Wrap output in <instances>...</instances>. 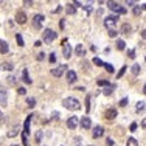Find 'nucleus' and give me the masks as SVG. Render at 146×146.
Masks as SVG:
<instances>
[{
	"label": "nucleus",
	"mask_w": 146,
	"mask_h": 146,
	"mask_svg": "<svg viewBox=\"0 0 146 146\" xmlns=\"http://www.w3.org/2000/svg\"><path fill=\"white\" fill-rule=\"evenodd\" d=\"M62 106H65V109H68V110H79V109H81L79 101L76 98H73V97L65 98L64 101H62Z\"/></svg>",
	"instance_id": "nucleus-1"
},
{
	"label": "nucleus",
	"mask_w": 146,
	"mask_h": 146,
	"mask_svg": "<svg viewBox=\"0 0 146 146\" xmlns=\"http://www.w3.org/2000/svg\"><path fill=\"white\" fill-rule=\"evenodd\" d=\"M58 37V33L56 31H53V30H50V28H47V30H44V34H42V41L45 42V44H51L55 39Z\"/></svg>",
	"instance_id": "nucleus-2"
},
{
	"label": "nucleus",
	"mask_w": 146,
	"mask_h": 146,
	"mask_svg": "<svg viewBox=\"0 0 146 146\" xmlns=\"http://www.w3.org/2000/svg\"><path fill=\"white\" fill-rule=\"evenodd\" d=\"M107 5H109V8H110L112 11L115 12V16H118V14H126V12H128V9H126L124 6H121L120 3H117V2H107Z\"/></svg>",
	"instance_id": "nucleus-3"
},
{
	"label": "nucleus",
	"mask_w": 146,
	"mask_h": 146,
	"mask_svg": "<svg viewBox=\"0 0 146 146\" xmlns=\"http://www.w3.org/2000/svg\"><path fill=\"white\" fill-rule=\"evenodd\" d=\"M118 22V16H107L104 19V26L107 30H115V25Z\"/></svg>",
	"instance_id": "nucleus-4"
},
{
	"label": "nucleus",
	"mask_w": 146,
	"mask_h": 146,
	"mask_svg": "<svg viewBox=\"0 0 146 146\" xmlns=\"http://www.w3.org/2000/svg\"><path fill=\"white\" fill-rule=\"evenodd\" d=\"M44 20H45V17L42 14H36L34 17H33V26H34L36 30H39V28H41V25L44 24Z\"/></svg>",
	"instance_id": "nucleus-5"
},
{
	"label": "nucleus",
	"mask_w": 146,
	"mask_h": 146,
	"mask_svg": "<svg viewBox=\"0 0 146 146\" xmlns=\"http://www.w3.org/2000/svg\"><path fill=\"white\" fill-rule=\"evenodd\" d=\"M117 115H118V112L115 107H110L104 112V118H107V120H114V118H117Z\"/></svg>",
	"instance_id": "nucleus-6"
},
{
	"label": "nucleus",
	"mask_w": 146,
	"mask_h": 146,
	"mask_svg": "<svg viewBox=\"0 0 146 146\" xmlns=\"http://www.w3.org/2000/svg\"><path fill=\"white\" fill-rule=\"evenodd\" d=\"M65 68H67V65H58L56 68H51V75L56 76V78H59V76H62V73L65 72Z\"/></svg>",
	"instance_id": "nucleus-7"
},
{
	"label": "nucleus",
	"mask_w": 146,
	"mask_h": 146,
	"mask_svg": "<svg viewBox=\"0 0 146 146\" xmlns=\"http://www.w3.org/2000/svg\"><path fill=\"white\" fill-rule=\"evenodd\" d=\"M62 55H64L65 59H70V58H72V47H70L68 44L62 45Z\"/></svg>",
	"instance_id": "nucleus-8"
},
{
	"label": "nucleus",
	"mask_w": 146,
	"mask_h": 146,
	"mask_svg": "<svg viewBox=\"0 0 146 146\" xmlns=\"http://www.w3.org/2000/svg\"><path fill=\"white\" fill-rule=\"evenodd\" d=\"M16 22L17 24H20V25H24L25 22H26V14L24 11H19L17 14H16Z\"/></svg>",
	"instance_id": "nucleus-9"
},
{
	"label": "nucleus",
	"mask_w": 146,
	"mask_h": 146,
	"mask_svg": "<svg viewBox=\"0 0 146 146\" xmlns=\"http://www.w3.org/2000/svg\"><path fill=\"white\" fill-rule=\"evenodd\" d=\"M6 99H8V92H6L5 87H2V85H0V103L5 106L6 104Z\"/></svg>",
	"instance_id": "nucleus-10"
},
{
	"label": "nucleus",
	"mask_w": 146,
	"mask_h": 146,
	"mask_svg": "<svg viewBox=\"0 0 146 146\" xmlns=\"http://www.w3.org/2000/svg\"><path fill=\"white\" fill-rule=\"evenodd\" d=\"M76 78H78L76 72H73V70H67V82H68V84H73V82L76 81Z\"/></svg>",
	"instance_id": "nucleus-11"
},
{
	"label": "nucleus",
	"mask_w": 146,
	"mask_h": 146,
	"mask_svg": "<svg viewBox=\"0 0 146 146\" xmlns=\"http://www.w3.org/2000/svg\"><path fill=\"white\" fill-rule=\"evenodd\" d=\"M78 126V117H70L67 120V128L68 129H75Z\"/></svg>",
	"instance_id": "nucleus-12"
},
{
	"label": "nucleus",
	"mask_w": 146,
	"mask_h": 146,
	"mask_svg": "<svg viewBox=\"0 0 146 146\" xmlns=\"http://www.w3.org/2000/svg\"><path fill=\"white\" fill-rule=\"evenodd\" d=\"M103 134H104V129H103L101 126H95V128H93V132H92L93 138H99Z\"/></svg>",
	"instance_id": "nucleus-13"
},
{
	"label": "nucleus",
	"mask_w": 146,
	"mask_h": 146,
	"mask_svg": "<svg viewBox=\"0 0 146 146\" xmlns=\"http://www.w3.org/2000/svg\"><path fill=\"white\" fill-rule=\"evenodd\" d=\"M31 118H33V115H28V117H26V120H25V123H24V134H26V135L30 134V124H31Z\"/></svg>",
	"instance_id": "nucleus-14"
},
{
	"label": "nucleus",
	"mask_w": 146,
	"mask_h": 146,
	"mask_svg": "<svg viewBox=\"0 0 146 146\" xmlns=\"http://www.w3.org/2000/svg\"><path fill=\"white\" fill-rule=\"evenodd\" d=\"M22 81L25 82V84H31V78H30V75H28V70H26V68H24V72H22Z\"/></svg>",
	"instance_id": "nucleus-15"
},
{
	"label": "nucleus",
	"mask_w": 146,
	"mask_h": 146,
	"mask_svg": "<svg viewBox=\"0 0 146 146\" xmlns=\"http://www.w3.org/2000/svg\"><path fill=\"white\" fill-rule=\"evenodd\" d=\"M81 126H82L84 129H90V126H92L90 118H89V117H82V118H81Z\"/></svg>",
	"instance_id": "nucleus-16"
},
{
	"label": "nucleus",
	"mask_w": 146,
	"mask_h": 146,
	"mask_svg": "<svg viewBox=\"0 0 146 146\" xmlns=\"http://www.w3.org/2000/svg\"><path fill=\"white\" fill-rule=\"evenodd\" d=\"M8 51H9V48H8V42L0 41V53H2V55H6Z\"/></svg>",
	"instance_id": "nucleus-17"
},
{
	"label": "nucleus",
	"mask_w": 146,
	"mask_h": 146,
	"mask_svg": "<svg viewBox=\"0 0 146 146\" xmlns=\"http://www.w3.org/2000/svg\"><path fill=\"white\" fill-rule=\"evenodd\" d=\"M115 87H117V85H115V84H110V85H109V87H106L104 90H103V93H104L106 97H109V95H112V92L115 90Z\"/></svg>",
	"instance_id": "nucleus-18"
},
{
	"label": "nucleus",
	"mask_w": 146,
	"mask_h": 146,
	"mask_svg": "<svg viewBox=\"0 0 146 146\" xmlns=\"http://www.w3.org/2000/svg\"><path fill=\"white\" fill-rule=\"evenodd\" d=\"M65 12H67V14H75V12H76V8L73 6V3L65 5Z\"/></svg>",
	"instance_id": "nucleus-19"
},
{
	"label": "nucleus",
	"mask_w": 146,
	"mask_h": 146,
	"mask_svg": "<svg viewBox=\"0 0 146 146\" xmlns=\"http://www.w3.org/2000/svg\"><path fill=\"white\" fill-rule=\"evenodd\" d=\"M75 51H76V55H78V56H84V55H85V50H84V47H82L81 44H78V45H76Z\"/></svg>",
	"instance_id": "nucleus-20"
},
{
	"label": "nucleus",
	"mask_w": 146,
	"mask_h": 146,
	"mask_svg": "<svg viewBox=\"0 0 146 146\" xmlns=\"http://www.w3.org/2000/svg\"><path fill=\"white\" fill-rule=\"evenodd\" d=\"M131 30H132V26L129 24H123V26H121V33H123V34H129Z\"/></svg>",
	"instance_id": "nucleus-21"
},
{
	"label": "nucleus",
	"mask_w": 146,
	"mask_h": 146,
	"mask_svg": "<svg viewBox=\"0 0 146 146\" xmlns=\"http://www.w3.org/2000/svg\"><path fill=\"white\" fill-rule=\"evenodd\" d=\"M97 84L99 85V87H109V85H110L112 82H109L107 79H98V81H97Z\"/></svg>",
	"instance_id": "nucleus-22"
},
{
	"label": "nucleus",
	"mask_w": 146,
	"mask_h": 146,
	"mask_svg": "<svg viewBox=\"0 0 146 146\" xmlns=\"http://www.w3.org/2000/svg\"><path fill=\"white\" fill-rule=\"evenodd\" d=\"M17 134H19V128L16 126V128H12L11 131H9L8 134H6V135H8V138H12V137H16Z\"/></svg>",
	"instance_id": "nucleus-23"
},
{
	"label": "nucleus",
	"mask_w": 146,
	"mask_h": 146,
	"mask_svg": "<svg viewBox=\"0 0 146 146\" xmlns=\"http://www.w3.org/2000/svg\"><path fill=\"white\" fill-rule=\"evenodd\" d=\"M131 72H132V75L137 76L138 73H140V65H138V64H134V65H132V68H131Z\"/></svg>",
	"instance_id": "nucleus-24"
},
{
	"label": "nucleus",
	"mask_w": 146,
	"mask_h": 146,
	"mask_svg": "<svg viewBox=\"0 0 146 146\" xmlns=\"http://www.w3.org/2000/svg\"><path fill=\"white\" fill-rule=\"evenodd\" d=\"M2 68H3V70L11 72V70H12V64H11V62H3V64H2Z\"/></svg>",
	"instance_id": "nucleus-25"
},
{
	"label": "nucleus",
	"mask_w": 146,
	"mask_h": 146,
	"mask_svg": "<svg viewBox=\"0 0 146 146\" xmlns=\"http://www.w3.org/2000/svg\"><path fill=\"white\" fill-rule=\"evenodd\" d=\"M117 48L120 50V51H123V50L126 48V45H124V41H121V39H118V41H117Z\"/></svg>",
	"instance_id": "nucleus-26"
},
{
	"label": "nucleus",
	"mask_w": 146,
	"mask_h": 146,
	"mask_svg": "<svg viewBox=\"0 0 146 146\" xmlns=\"http://www.w3.org/2000/svg\"><path fill=\"white\" fill-rule=\"evenodd\" d=\"M103 67H104L109 73H114V65H112V64H107V62H104V64H103Z\"/></svg>",
	"instance_id": "nucleus-27"
},
{
	"label": "nucleus",
	"mask_w": 146,
	"mask_h": 146,
	"mask_svg": "<svg viewBox=\"0 0 146 146\" xmlns=\"http://www.w3.org/2000/svg\"><path fill=\"white\" fill-rule=\"evenodd\" d=\"M85 112H87V114L90 112V97H89V95L85 97Z\"/></svg>",
	"instance_id": "nucleus-28"
},
{
	"label": "nucleus",
	"mask_w": 146,
	"mask_h": 146,
	"mask_svg": "<svg viewBox=\"0 0 146 146\" xmlns=\"http://www.w3.org/2000/svg\"><path fill=\"white\" fill-rule=\"evenodd\" d=\"M26 104H28V107H34V106H36V99L34 98H26Z\"/></svg>",
	"instance_id": "nucleus-29"
},
{
	"label": "nucleus",
	"mask_w": 146,
	"mask_h": 146,
	"mask_svg": "<svg viewBox=\"0 0 146 146\" xmlns=\"http://www.w3.org/2000/svg\"><path fill=\"white\" fill-rule=\"evenodd\" d=\"M126 146H138V143H137V140H135V138H128V145Z\"/></svg>",
	"instance_id": "nucleus-30"
},
{
	"label": "nucleus",
	"mask_w": 146,
	"mask_h": 146,
	"mask_svg": "<svg viewBox=\"0 0 146 146\" xmlns=\"http://www.w3.org/2000/svg\"><path fill=\"white\" fill-rule=\"evenodd\" d=\"M16 39H17V45H19V47H24V39H22V36L20 34H16Z\"/></svg>",
	"instance_id": "nucleus-31"
},
{
	"label": "nucleus",
	"mask_w": 146,
	"mask_h": 146,
	"mask_svg": "<svg viewBox=\"0 0 146 146\" xmlns=\"http://www.w3.org/2000/svg\"><path fill=\"white\" fill-rule=\"evenodd\" d=\"M143 109H145V101H138L137 103V112L143 110Z\"/></svg>",
	"instance_id": "nucleus-32"
},
{
	"label": "nucleus",
	"mask_w": 146,
	"mask_h": 146,
	"mask_svg": "<svg viewBox=\"0 0 146 146\" xmlns=\"http://www.w3.org/2000/svg\"><path fill=\"white\" fill-rule=\"evenodd\" d=\"M126 68H128V67H126V65H124V67H121V68H120V72H118V75H117V79H120V78H121V76H123V75H124V72H126Z\"/></svg>",
	"instance_id": "nucleus-33"
},
{
	"label": "nucleus",
	"mask_w": 146,
	"mask_h": 146,
	"mask_svg": "<svg viewBox=\"0 0 146 146\" xmlns=\"http://www.w3.org/2000/svg\"><path fill=\"white\" fill-rule=\"evenodd\" d=\"M93 64H95V65H99V67H103V64H104V62H103L99 58H93Z\"/></svg>",
	"instance_id": "nucleus-34"
},
{
	"label": "nucleus",
	"mask_w": 146,
	"mask_h": 146,
	"mask_svg": "<svg viewBox=\"0 0 146 146\" xmlns=\"http://www.w3.org/2000/svg\"><path fill=\"white\" fill-rule=\"evenodd\" d=\"M42 137H44V135H42V132L39 131L37 134H36V143H41V140H42Z\"/></svg>",
	"instance_id": "nucleus-35"
},
{
	"label": "nucleus",
	"mask_w": 146,
	"mask_h": 146,
	"mask_svg": "<svg viewBox=\"0 0 146 146\" xmlns=\"http://www.w3.org/2000/svg\"><path fill=\"white\" fill-rule=\"evenodd\" d=\"M22 143H24V146H28V137H26V134H22Z\"/></svg>",
	"instance_id": "nucleus-36"
},
{
	"label": "nucleus",
	"mask_w": 146,
	"mask_h": 146,
	"mask_svg": "<svg viewBox=\"0 0 146 146\" xmlns=\"http://www.w3.org/2000/svg\"><path fill=\"white\" fill-rule=\"evenodd\" d=\"M134 14L135 16H140L141 14V8H140V6H134Z\"/></svg>",
	"instance_id": "nucleus-37"
},
{
	"label": "nucleus",
	"mask_w": 146,
	"mask_h": 146,
	"mask_svg": "<svg viewBox=\"0 0 146 146\" xmlns=\"http://www.w3.org/2000/svg\"><path fill=\"white\" fill-rule=\"evenodd\" d=\"M117 34H118V31H115V30H109V36H110V37H117Z\"/></svg>",
	"instance_id": "nucleus-38"
},
{
	"label": "nucleus",
	"mask_w": 146,
	"mask_h": 146,
	"mask_svg": "<svg viewBox=\"0 0 146 146\" xmlns=\"http://www.w3.org/2000/svg\"><path fill=\"white\" fill-rule=\"evenodd\" d=\"M44 58H45V53H42V51L36 56V59H37V61H44Z\"/></svg>",
	"instance_id": "nucleus-39"
},
{
	"label": "nucleus",
	"mask_w": 146,
	"mask_h": 146,
	"mask_svg": "<svg viewBox=\"0 0 146 146\" xmlns=\"http://www.w3.org/2000/svg\"><path fill=\"white\" fill-rule=\"evenodd\" d=\"M128 56H129L131 59H134V58H135V50H129V51H128Z\"/></svg>",
	"instance_id": "nucleus-40"
},
{
	"label": "nucleus",
	"mask_w": 146,
	"mask_h": 146,
	"mask_svg": "<svg viewBox=\"0 0 146 146\" xmlns=\"http://www.w3.org/2000/svg\"><path fill=\"white\" fill-rule=\"evenodd\" d=\"M8 82H9L11 85H14V84H16V78H14V76H8Z\"/></svg>",
	"instance_id": "nucleus-41"
},
{
	"label": "nucleus",
	"mask_w": 146,
	"mask_h": 146,
	"mask_svg": "<svg viewBox=\"0 0 146 146\" xmlns=\"http://www.w3.org/2000/svg\"><path fill=\"white\" fill-rule=\"evenodd\" d=\"M128 101H129V99H128V98H123V99H121V101H120V104H118V106H121V107H124V106H126V104H128Z\"/></svg>",
	"instance_id": "nucleus-42"
},
{
	"label": "nucleus",
	"mask_w": 146,
	"mask_h": 146,
	"mask_svg": "<svg viewBox=\"0 0 146 146\" xmlns=\"http://www.w3.org/2000/svg\"><path fill=\"white\" fill-rule=\"evenodd\" d=\"M48 59H50V62H51V64H53V62H56V55H55V53H51Z\"/></svg>",
	"instance_id": "nucleus-43"
},
{
	"label": "nucleus",
	"mask_w": 146,
	"mask_h": 146,
	"mask_svg": "<svg viewBox=\"0 0 146 146\" xmlns=\"http://www.w3.org/2000/svg\"><path fill=\"white\" fill-rule=\"evenodd\" d=\"M17 92H19V95H25V93H26V90H25L24 87H19V89H17Z\"/></svg>",
	"instance_id": "nucleus-44"
},
{
	"label": "nucleus",
	"mask_w": 146,
	"mask_h": 146,
	"mask_svg": "<svg viewBox=\"0 0 146 146\" xmlns=\"http://www.w3.org/2000/svg\"><path fill=\"white\" fill-rule=\"evenodd\" d=\"M82 8H84L87 12H90V11H92V6H90V5H85V6H82Z\"/></svg>",
	"instance_id": "nucleus-45"
},
{
	"label": "nucleus",
	"mask_w": 146,
	"mask_h": 146,
	"mask_svg": "<svg viewBox=\"0 0 146 146\" xmlns=\"http://www.w3.org/2000/svg\"><path fill=\"white\" fill-rule=\"evenodd\" d=\"M135 129H137V123H132L131 124V132H134Z\"/></svg>",
	"instance_id": "nucleus-46"
},
{
	"label": "nucleus",
	"mask_w": 146,
	"mask_h": 146,
	"mask_svg": "<svg viewBox=\"0 0 146 146\" xmlns=\"http://www.w3.org/2000/svg\"><path fill=\"white\" fill-rule=\"evenodd\" d=\"M115 143H114V140L112 138H107V146H114Z\"/></svg>",
	"instance_id": "nucleus-47"
},
{
	"label": "nucleus",
	"mask_w": 146,
	"mask_h": 146,
	"mask_svg": "<svg viewBox=\"0 0 146 146\" xmlns=\"http://www.w3.org/2000/svg\"><path fill=\"white\" fill-rule=\"evenodd\" d=\"M126 5H129V6H134V5H135V2H134V0H129V2H126Z\"/></svg>",
	"instance_id": "nucleus-48"
},
{
	"label": "nucleus",
	"mask_w": 146,
	"mask_h": 146,
	"mask_svg": "<svg viewBox=\"0 0 146 146\" xmlns=\"http://www.w3.org/2000/svg\"><path fill=\"white\" fill-rule=\"evenodd\" d=\"M141 128H146V118H143V120H141Z\"/></svg>",
	"instance_id": "nucleus-49"
},
{
	"label": "nucleus",
	"mask_w": 146,
	"mask_h": 146,
	"mask_svg": "<svg viewBox=\"0 0 146 146\" xmlns=\"http://www.w3.org/2000/svg\"><path fill=\"white\" fill-rule=\"evenodd\" d=\"M64 25H65V20L62 19V20H61V24H59V26H61V28H64Z\"/></svg>",
	"instance_id": "nucleus-50"
},
{
	"label": "nucleus",
	"mask_w": 146,
	"mask_h": 146,
	"mask_svg": "<svg viewBox=\"0 0 146 146\" xmlns=\"http://www.w3.org/2000/svg\"><path fill=\"white\" fill-rule=\"evenodd\" d=\"M141 37L146 39V30H143V31H141Z\"/></svg>",
	"instance_id": "nucleus-51"
},
{
	"label": "nucleus",
	"mask_w": 146,
	"mask_h": 146,
	"mask_svg": "<svg viewBox=\"0 0 146 146\" xmlns=\"http://www.w3.org/2000/svg\"><path fill=\"white\" fill-rule=\"evenodd\" d=\"M3 120V114H2V110H0V121Z\"/></svg>",
	"instance_id": "nucleus-52"
},
{
	"label": "nucleus",
	"mask_w": 146,
	"mask_h": 146,
	"mask_svg": "<svg viewBox=\"0 0 146 146\" xmlns=\"http://www.w3.org/2000/svg\"><path fill=\"white\" fill-rule=\"evenodd\" d=\"M143 93L146 95V84H145V87H143Z\"/></svg>",
	"instance_id": "nucleus-53"
},
{
	"label": "nucleus",
	"mask_w": 146,
	"mask_h": 146,
	"mask_svg": "<svg viewBox=\"0 0 146 146\" xmlns=\"http://www.w3.org/2000/svg\"><path fill=\"white\" fill-rule=\"evenodd\" d=\"M141 9H146V3H145V5H143V6H141Z\"/></svg>",
	"instance_id": "nucleus-54"
},
{
	"label": "nucleus",
	"mask_w": 146,
	"mask_h": 146,
	"mask_svg": "<svg viewBox=\"0 0 146 146\" xmlns=\"http://www.w3.org/2000/svg\"><path fill=\"white\" fill-rule=\"evenodd\" d=\"M145 61H146V58H145Z\"/></svg>",
	"instance_id": "nucleus-55"
},
{
	"label": "nucleus",
	"mask_w": 146,
	"mask_h": 146,
	"mask_svg": "<svg viewBox=\"0 0 146 146\" xmlns=\"http://www.w3.org/2000/svg\"><path fill=\"white\" fill-rule=\"evenodd\" d=\"M12 146H14V145H12Z\"/></svg>",
	"instance_id": "nucleus-56"
}]
</instances>
